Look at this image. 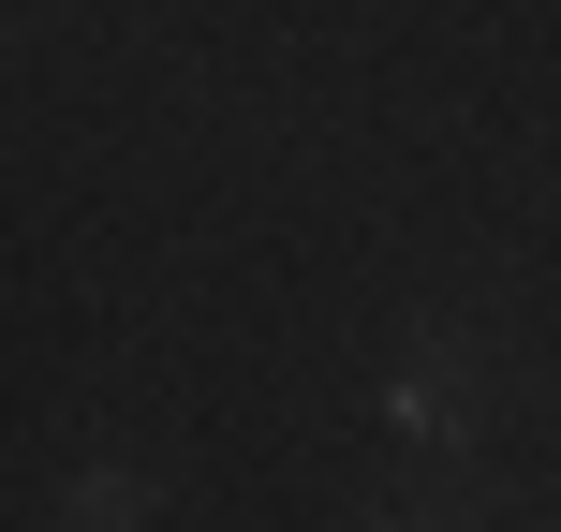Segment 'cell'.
I'll return each mask as SVG.
<instances>
[{
	"label": "cell",
	"instance_id": "cell-1",
	"mask_svg": "<svg viewBox=\"0 0 561 532\" xmlns=\"http://www.w3.org/2000/svg\"><path fill=\"white\" fill-rule=\"evenodd\" d=\"M134 518H148V503H134L118 474H89V488H75V532H134Z\"/></svg>",
	"mask_w": 561,
	"mask_h": 532
}]
</instances>
